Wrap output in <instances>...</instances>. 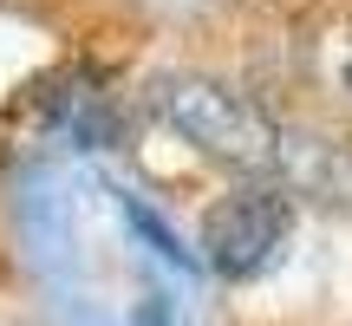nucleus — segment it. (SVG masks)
<instances>
[{"label":"nucleus","mask_w":352,"mask_h":326,"mask_svg":"<svg viewBox=\"0 0 352 326\" xmlns=\"http://www.w3.org/2000/svg\"><path fill=\"white\" fill-rule=\"evenodd\" d=\"M294 235V202L274 183H241L202 215V261L222 281H254L280 261Z\"/></svg>","instance_id":"2"},{"label":"nucleus","mask_w":352,"mask_h":326,"mask_svg":"<svg viewBox=\"0 0 352 326\" xmlns=\"http://www.w3.org/2000/svg\"><path fill=\"white\" fill-rule=\"evenodd\" d=\"M157 118L176 131L183 144H196L202 157L228 163V170H248V176H267L280 170L287 144H280V124L248 98V91L222 85V78H202V72H176L151 91Z\"/></svg>","instance_id":"1"},{"label":"nucleus","mask_w":352,"mask_h":326,"mask_svg":"<svg viewBox=\"0 0 352 326\" xmlns=\"http://www.w3.org/2000/svg\"><path fill=\"white\" fill-rule=\"evenodd\" d=\"M320 78L352 105V20L327 26V39H320Z\"/></svg>","instance_id":"3"},{"label":"nucleus","mask_w":352,"mask_h":326,"mask_svg":"<svg viewBox=\"0 0 352 326\" xmlns=\"http://www.w3.org/2000/svg\"><path fill=\"white\" fill-rule=\"evenodd\" d=\"M124 215H131V222H138V228H144V241H151V248H157V254H164V261H176V268H196V261H189V248H176V235H170V228H164V222H157V215H151V209H144V202H138V196H124Z\"/></svg>","instance_id":"4"}]
</instances>
